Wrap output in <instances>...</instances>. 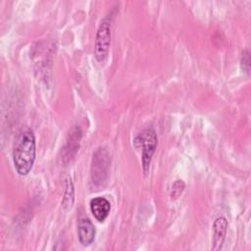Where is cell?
Returning a JSON list of instances; mask_svg holds the SVG:
<instances>
[{"label": "cell", "instance_id": "obj_1", "mask_svg": "<svg viewBox=\"0 0 251 251\" xmlns=\"http://www.w3.org/2000/svg\"><path fill=\"white\" fill-rule=\"evenodd\" d=\"M35 161V137L32 129L25 128L18 136L14 150L13 162L20 176H26Z\"/></svg>", "mask_w": 251, "mask_h": 251}, {"label": "cell", "instance_id": "obj_2", "mask_svg": "<svg viewBox=\"0 0 251 251\" xmlns=\"http://www.w3.org/2000/svg\"><path fill=\"white\" fill-rule=\"evenodd\" d=\"M136 148L141 149V161L144 174L146 175L150 163L152 160V156L155 153L157 147V135L155 130L152 127L145 128L141 132H139L133 141Z\"/></svg>", "mask_w": 251, "mask_h": 251}, {"label": "cell", "instance_id": "obj_3", "mask_svg": "<svg viewBox=\"0 0 251 251\" xmlns=\"http://www.w3.org/2000/svg\"><path fill=\"white\" fill-rule=\"evenodd\" d=\"M110 165V156L105 148H98L93 154L91 163V181L95 186H100L106 180Z\"/></svg>", "mask_w": 251, "mask_h": 251}, {"label": "cell", "instance_id": "obj_4", "mask_svg": "<svg viewBox=\"0 0 251 251\" xmlns=\"http://www.w3.org/2000/svg\"><path fill=\"white\" fill-rule=\"evenodd\" d=\"M111 43V24L107 19L103 20L97 29L95 36L94 55L99 63H104L109 54Z\"/></svg>", "mask_w": 251, "mask_h": 251}, {"label": "cell", "instance_id": "obj_5", "mask_svg": "<svg viewBox=\"0 0 251 251\" xmlns=\"http://www.w3.org/2000/svg\"><path fill=\"white\" fill-rule=\"evenodd\" d=\"M227 231V221L225 217L217 218L213 223V236H212V250L222 249Z\"/></svg>", "mask_w": 251, "mask_h": 251}, {"label": "cell", "instance_id": "obj_6", "mask_svg": "<svg viewBox=\"0 0 251 251\" xmlns=\"http://www.w3.org/2000/svg\"><path fill=\"white\" fill-rule=\"evenodd\" d=\"M95 227L88 218H81L77 223L78 240L83 246H89L95 238Z\"/></svg>", "mask_w": 251, "mask_h": 251}, {"label": "cell", "instance_id": "obj_7", "mask_svg": "<svg viewBox=\"0 0 251 251\" xmlns=\"http://www.w3.org/2000/svg\"><path fill=\"white\" fill-rule=\"evenodd\" d=\"M111 210L110 202L104 197H96L90 201V211L93 217L99 222L103 223L109 216Z\"/></svg>", "mask_w": 251, "mask_h": 251}, {"label": "cell", "instance_id": "obj_8", "mask_svg": "<svg viewBox=\"0 0 251 251\" xmlns=\"http://www.w3.org/2000/svg\"><path fill=\"white\" fill-rule=\"evenodd\" d=\"M80 138H81V131L77 126H75L69 134V139L65 147L66 157L69 158L75 155V153L77 151V148L79 147Z\"/></svg>", "mask_w": 251, "mask_h": 251}, {"label": "cell", "instance_id": "obj_9", "mask_svg": "<svg viewBox=\"0 0 251 251\" xmlns=\"http://www.w3.org/2000/svg\"><path fill=\"white\" fill-rule=\"evenodd\" d=\"M75 200V191H74V184L72 179L68 178L66 182V190L64 193L63 201H62V206L65 209H70L72 208Z\"/></svg>", "mask_w": 251, "mask_h": 251}, {"label": "cell", "instance_id": "obj_10", "mask_svg": "<svg viewBox=\"0 0 251 251\" xmlns=\"http://www.w3.org/2000/svg\"><path fill=\"white\" fill-rule=\"evenodd\" d=\"M184 189V182L181 180V179H177L172 186V191H171V198L173 200H176L177 199L182 191Z\"/></svg>", "mask_w": 251, "mask_h": 251}, {"label": "cell", "instance_id": "obj_11", "mask_svg": "<svg viewBox=\"0 0 251 251\" xmlns=\"http://www.w3.org/2000/svg\"><path fill=\"white\" fill-rule=\"evenodd\" d=\"M240 67H241L242 71H244L246 74H249V71H250V53H249L248 50H244L241 54Z\"/></svg>", "mask_w": 251, "mask_h": 251}]
</instances>
